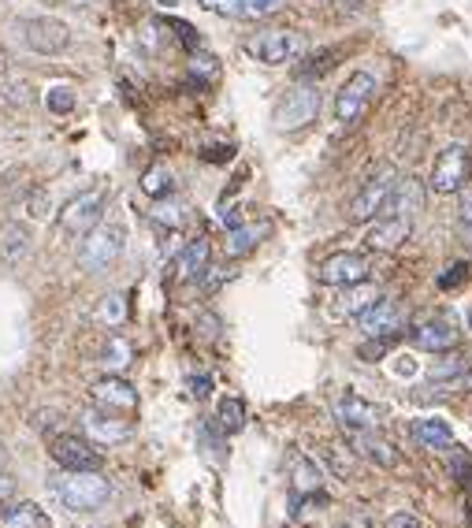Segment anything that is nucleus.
Masks as SVG:
<instances>
[{
	"label": "nucleus",
	"instance_id": "nucleus-1",
	"mask_svg": "<svg viewBox=\"0 0 472 528\" xmlns=\"http://www.w3.org/2000/svg\"><path fill=\"white\" fill-rule=\"evenodd\" d=\"M53 495L75 514H93L112 499V484L97 469H64L53 476Z\"/></svg>",
	"mask_w": 472,
	"mask_h": 528
},
{
	"label": "nucleus",
	"instance_id": "nucleus-2",
	"mask_svg": "<svg viewBox=\"0 0 472 528\" xmlns=\"http://www.w3.org/2000/svg\"><path fill=\"white\" fill-rule=\"evenodd\" d=\"M127 246V231L119 224H97L93 231L82 235V246H79V264L86 272H108L112 264L119 261V253Z\"/></svg>",
	"mask_w": 472,
	"mask_h": 528
},
{
	"label": "nucleus",
	"instance_id": "nucleus-3",
	"mask_svg": "<svg viewBox=\"0 0 472 528\" xmlns=\"http://www.w3.org/2000/svg\"><path fill=\"white\" fill-rule=\"evenodd\" d=\"M320 101H324V97H320V86H316V82H302V86L287 90L276 101V112H272L276 131H302V127H309V123L320 116Z\"/></svg>",
	"mask_w": 472,
	"mask_h": 528
},
{
	"label": "nucleus",
	"instance_id": "nucleus-4",
	"mask_svg": "<svg viewBox=\"0 0 472 528\" xmlns=\"http://www.w3.org/2000/svg\"><path fill=\"white\" fill-rule=\"evenodd\" d=\"M15 34L27 45L30 53L38 56H60L71 45V30L67 23L53 19V15H34V19H19L15 23Z\"/></svg>",
	"mask_w": 472,
	"mask_h": 528
},
{
	"label": "nucleus",
	"instance_id": "nucleus-5",
	"mask_svg": "<svg viewBox=\"0 0 472 528\" xmlns=\"http://www.w3.org/2000/svg\"><path fill=\"white\" fill-rule=\"evenodd\" d=\"M246 53L257 56L261 64L268 67H279V64H290V60H298L305 53V38L298 30H261V34H253L246 41Z\"/></svg>",
	"mask_w": 472,
	"mask_h": 528
},
{
	"label": "nucleus",
	"instance_id": "nucleus-6",
	"mask_svg": "<svg viewBox=\"0 0 472 528\" xmlns=\"http://www.w3.org/2000/svg\"><path fill=\"white\" fill-rule=\"evenodd\" d=\"M372 97H376V75H368V71H354V75L339 86V93H335V119L346 123V127L357 123V119L368 112Z\"/></svg>",
	"mask_w": 472,
	"mask_h": 528
},
{
	"label": "nucleus",
	"instance_id": "nucleus-7",
	"mask_svg": "<svg viewBox=\"0 0 472 528\" xmlns=\"http://www.w3.org/2000/svg\"><path fill=\"white\" fill-rule=\"evenodd\" d=\"M357 328L365 331L368 339H398V335H406V309L391 298H380V302H372L365 313H357Z\"/></svg>",
	"mask_w": 472,
	"mask_h": 528
},
{
	"label": "nucleus",
	"instance_id": "nucleus-8",
	"mask_svg": "<svg viewBox=\"0 0 472 528\" xmlns=\"http://www.w3.org/2000/svg\"><path fill=\"white\" fill-rule=\"evenodd\" d=\"M469 179V146H446L432 164V179H428V190L435 194H458L461 186Z\"/></svg>",
	"mask_w": 472,
	"mask_h": 528
},
{
	"label": "nucleus",
	"instance_id": "nucleus-9",
	"mask_svg": "<svg viewBox=\"0 0 472 528\" xmlns=\"http://www.w3.org/2000/svg\"><path fill=\"white\" fill-rule=\"evenodd\" d=\"M394 179H398V175H394L391 164H380V168L372 172V179L361 186V194L350 201V220H354V224H368V220H376V216H380L383 201H387V194H391Z\"/></svg>",
	"mask_w": 472,
	"mask_h": 528
},
{
	"label": "nucleus",
	"instance_id": "nucleus-10",
	"mask_svg": "<svg viewBox=\"0 0 472 528\" xmlns=\"http://www.w3.org/2000/svg\"><path fill=\"white\" fill-rule=\"evenodd\" d=\"M101 212H105V190H86L79 198H71L60 209V231L64 235H86L101 224Z\"/></svg>",
	"mask_w": 472,
	"mask_h": 528
},
{
	"label": "nucleus",
	"instance_id": "nucleus-11",
	"mask_svg": "<svg viewBox=\"0 0 472 528\" xmlns=\"http://www.w3.org/2000/svg\"><path fill=\"white\" fill-rule=\"evenodd\" d=\"M368 257L361 253H331L328 261L316 268V279L324 283V287H354V283H365L368 279Z\"/></svg>",
	"mask_w": 472,
	"mask_h": 528
},
{
	"label": "nucleus",
	"instance_id": "nucleus-12",
	"mask_svg": "<svg viewBox=\"0 0 472 528\" xmlns=\"http://www.w3.org/2000/svg\"><path fill=\"white\" fill-rule=\"evenodd\" d=\"M205 12L223 15V19H238V23H257V19H272L287 8V0H197Z\"/></svg>",
	"mask_w": 472,
	"mask_h": 528
},
{
	"label": "nucleus",
	"instance_id": "nucleus-13",
	"mask_svg": "<svg viewBox=\"0 0 472 528\" xmlns=\"http://www.w3.org/2000/svg\"><path fill=\"white\" fill-rule=\"evenodd\" d=\"M409 343L417 350H428V354H450V350H458L461 331L450 317H432L409 331Z\"/></svg>",
	"mask_w": 472,
	"mask_h": 528
},
{
	"label": "nucleus",
	"instance_id": "nucleus-14",
	"mask_svg": "<svg viewBox=\"0 0 472 528\" xmlns=\"http://www.w3.org/2000/svg\"><path fill=\"white\" fill-rule=\"evenodd\" d=\"M49 454H53V462L60 465V469H101V450H97V443H90V439L82 436H53V443H49Z\"/></svg>",
	"mask_w": 472,
	"mask_h": 528
},
{
	"label": "nucleus",
	"instance_id": "nucleus-15",
	"mask_svg": "<svg viewBox=\"0 0 472 528\" xmlns=\"http://www.w3.org/2000/svg\"><path fill=\"white\" fill-rule=\"evenodd\" d=\"M331 413H335V421H339L342 432H365V428H380L383 413L372 406V402H365L361 395H339L335 402H331Z\"/></svg>",
	"mask_w": 472,
	"mask_h": 528
},
{
	"label": "nucleus",
	"instance_id": "nucleus-16",
	"mask_svg": "<svg viewBox=\"0 0 472 528\" xmlns=\"http://www.w3.org/2000/svg\"><path fill=\"white\" fill-rule=\"evenodd\" d=\"M90 398L97 410L108 413H134L138 410V391L123 376H101V380L90 387Z\"/></svg>",
	"mask_w": 472,
	"mask_h": 528
},
{
	"label": "nucleus",
	"instance_id": "nucleus-17",
	"mask_svg": "<svg viewBox=\"0 0 472 528\" xmlns=\"http://www.w3.org/2000/svg\"><path fill=\"white\" fill-rule=\"evenodd\" d=\"M420 205H424V186H420V179L417 175H402V179H394L380 216H406V220H413L420 212Z\"/></svg>",
	"mask_w": 472,
	"mask_h": 528
},
{
	"label": "nucleus",
	"instance_id": "nucleus-18",
	"mask_svg": "<svg viewBox=\"0 0 472 528\" xmlns=\"http://www.w3.org/2000/svg\"><path fill=\"white\" fill-rule=\"evenodd\" d=\"M82 428H86V436H90L93 443H105V447L131 439V432H134L131 421H123V413H108V410L82 413Z\"/></svg>",
	"mask_w": 472,
	"mask_h": 528
},
{
	"label": "nucleus",
	"instance_id": "nucleus-19",
	"mask_svg": "<svg viewBox=\"0 0 472 528\" xmlns=\"http://www.w3.org/2000/svg\"><path fill=\"white\" fill-rule=\"evenodd\" d=\"M409 235H413V220H406V216H376V227L368 231V246L394 253L406 246Z\"/></svg>",
	"mask_w": 472,
	"mask_h": 528
},
{
	"label": "nucleus",
	"instance_id": "nucleus-20",
	"mask_svg": "<svg viewBox=\"0 0 472 528\" xmlns=\"http://www.w3.org/2000/svg\"><path fill=\"white\" fill-rule=\"evenodd\" d=\"M346 443L350 450H357L361 458H368L380 469H398V450L387 443V439L376 436V428H365V432H346Z\"/></svg>",
	"mask_w": 472,
	"mask_h": 528
},
{
	"label": "nucleus",
	"instance_id": "nucleus-21",
	"mask_svg": "<svg viewBox=\"0 0 472 528\" xmlns=\"http://www.w3.org/2000/svg\"><path fill=\"white\" fill-rule=\"evenodd\" d=\"M209 257H212L209 238H194V242H186L183 253L175 257V279H179V283L201 279L205 272H209Z\"/></svg>",
	"mask_w": 472,
	"mask_h": 528
},
{
	"label": "nucleus",
	"instance_id": "nucleus-22",
	"mask_svg": "<svg viewBox=\"0 0 472 528\" xmlns=\"http://www.w3.org/2000/svg\"><path fill=\"white\" fill-rule=\"evenodd\" d=\"M268 235H272V224H268V220H261V224H235L227 231V246H223V250H227V257H246V253L257 250Z\"/></svg>",
	"mask_w": 472,
	"mask_h": 528
},
{
	"label": "nucleus",
	"instance_id": "nucleus-23",
	"mask_svg": "<svg viewBox=\"0 0 472 528\" xmlns=\"http://www.w3.org/2000/svg\"><path fill=\"white\" fill-rule=\"evenodd\" d=\"M413 439H417L424 450H450L454 447V432H450V424L446 421H435V417H420L413 421Z\"/></svg>",
	"mask_w": 472,
	"mask_h": 528
},
{
	"label": "nucleus",
	"instance_id": "nucleus-24",
	"mask_svg": "<svg viewBox=\"0 0 472 528\" xmlns=\"http://www.w3.org/2000/svg\"><path fill=\"white\" fill-rule=\"evenodd\" d=\"M0 528H53L49 517L41 514V506L34 502H8L0 510Z\"/></svg>",
	"mask_w": 472,
	"mask_h": 528
},
{
	"label": "nucleus",
	"instance_id": "nucleus-25",
	"mask_svg": "<svg viewBox=\"0 0 472 528\" xmlns=\"http://www.w3.org/2000/svg\"><path fill=\"white\" fill-rule=\"evenodd\" d=\"M30 242H34V235H30L27 224H8L0 231V261L19 264L30 253Z\"/></svg>",
	"mask_w": 472,
	"mask_h": 528
},
{
	"label": "nucleus",
	"instance_id": "nucleus-26",
	"mask_svg": "<svg viewBox=\"0 0 472 528\" xmlns=\"http://www.w3.org/2000/svg\"><path fill=\"white\" fill-rule=\"evenodd\" d=\"M383 294L380 287H372V283H354V287H342V302H339V313L342 317H357V313H365L372 302H380Z\"/></svg>",
	"mask_w": 472,
	"mask_h": 528
},
{
	"label": "nucleus",
	"instance_id": "nucleus-27",
	"mask_svg": "<svg viewBox=\"0 0 472 528\" xmlns=\"http://www.w3.org/2000/svg\"><path fill=\"white\" fill-rule=\"evenodd\" d=\"M324 488V473H320V465L313 458H294V495H316V491Z\"/></svg>",
	"mask_w": 472,
	"mask_h": 528
},
{
	"label": "nucleus",
	"instance_id": "nucleus-28",
	"mask_svg": "<svg viewBox=\"0 0 472 528\" xmlns=\"http://www.w3.org/2000/svg\"><path fill=\"white\" fill-rule=\"evenodd\" d=\"M216 428L223 436H235L246 428V402L242 398H223L220 410H216Z\"/></svg>",
	"mask_w": 472,
	"mask_h": 528
},
{
	"label": "nucleus",
	"instance_id": "nucleus-29",
	"mask_svg": "<svg viewBox=\"0 0 472 528\" xmlns=\"http://www.w3.org/2000/svg\"><path fill=\"white\" fill-rule=\"evenodd\" d=\"M142 190L149 194V198L157 201V198H168L171 190H175V175L164 168V164H153L149 172L142 175Z\"/></svg>",
	"mask_w": 472,
	"mask_h": 528
},
{
	"label": "nucleus",
	"instance_id": "nucleus-30",
	"mask_svg": "<svg viewBox=\"0 0 472 528\" xmlns=\"http://www.w3.org/2000/svg\"><path fill=\"white\" fill-rule=\"evenodd\" d=\"M153 220L175 231V227H183V220H186V205H179V201L157 198V205H153Z\"/></svg>",
	"mask_w": 472,
	"mask_h": 528
},
{
	"label": "nucleus",
	"instance_id": "nucleus-31",
	"mask_svg": "<svg viewBox=\"0 0 472 528\" xmlns=\"http://www.w3.org/2000/svg\"><path fill=\"white\" fill-rule=\"evenodd\" d=\"M472 369V361H465V357H446V361H439V365H435L432 369V380H461V376H465V372Z\"/></svg>",
	"mask_w": 472,
	"mask_h": 528
},
{
	"label": "nucleus",
	"instance_id": "nucleus-32",
	"mask_svg": "<svg viewBox=\"0 0 472 528\" xmlns=\"http://www.w3.org/2000/svg\"><path fill=\"white\" fill-rule=\"evenodd\" d=\"M97 317L108 320V324H123L127 320V298L123 294H108L105 302H101V309H97Z\"/></svg>",
	"mask_w": 472,
	"mask_h": 528
},
{
	"label": "nucleus",
	"instance_id": "nucleus-33",
	"mask_svg": "<svg viewBox=\"0 0 472 528\" xmlns=\"http://www.w3.org/2000/svg\"><path fill=\"white\" fill-rule=\"evenodd\" d=\"M131 365V346L123 343V339H108L105 346V369H127Z\"/></svg>",
	"mask_w": 472,
	"mask_h": 528
},
{
	"label": "nucleus",
	"instance_id": "nucleus-34",
	"mask_svg": "<svg viewBox=\"0 0 472 528\" xmlns=\"http://www.w3.org/2000/svg\"><path fill=\"white\" fill-rule=\"evenodd\" d=\"M45 105H49V112H56V116H67V112L75 108V90H71V86H53L49 97H45Z\"/></svg>",
	"mask_w": 472,
	"mask_h": 528
},
{
	"label": "nucleus",
	"instance_id": "nucleus-35",
	"mask_svg": "<svg viewBox=\"0 0 472 528\" xmlns=\"http://www.w3.org/2000/svg\"><path fill=\"white\" fill-rule=\"evenodd\" d=\"M324 458H328V465L335 469V476H354V454L350 450H342V447H324Z\"/></svg>",
	"mask_w": 472,
	"mask_h": 528
},
{
	"label": "nucleus",
	"instance_id": "nucleus-36",
	"mask_svg": "<svg viewBox=\"0 0 472 528\" xmlns=\"http://www.w3.org/2000/svg\"><path fill=\"white\" fill-rule=\"evenodd\" d=\"M461 283H469V261L450 264L443 276H439V291H458Z\"/></svg>",
	"mask_w": 472,
	"mask_h": 528
},
{
	"label": "nucleus",
	"instance_id": "nucleus-37",
	"mask_svg": "<svg viewBox=\"0 0 472 528\" xmlns=\"http://www.w3.org/2000/svg\"><path fill=\"white\" fill-rule=\"evenodd\" d=\"M335 49H331V53H320V56H313V60H309V64L313 67H298V79H320V75H324V71H331V60H335Z\"/></svg>",
	"mask_w": 472,
	"mask_h": 528
},
{
	"label": "nucleus",
	"instance_id": "nucleus-38",
	"mask_svg": "<svg viewBox=\"0 0 472 528\" xmlns=\"http://www.w3.org/2000/svg\"><path fill=\"white\" fill-rule=\"evenodd\" d=\"M4 97H8L12 105H30V101H34L27 82H8V86H4Z\"/></svg>",
	"mask_w": 472,
	"mask_h": 528
},
{
	"label": "nucleus",
	"instance_id": "nucleus-39",
	"mask_svg": "<svg viewBox=\"0 0 472 528\" xmlns=\"http://www.w3.org/2000/svg\"><path fill=\"white\" fill-rule=\"evenodd\" d=\"M383 528H424L413 514H391L383 521Z\"/></svg>",
	"mask_w": 472,
	"mask_h": 528
},
{
	"label": "nucleus",
	"instance_id": "nucleus-40",
	"mask_svg": "<svg viewBox=\"0 0 472 528\" xmlns=\"http://www.w3.org/2000/svg\"><path fill=\"white\" fill-rule=\"evenodd\" d=\"M209 391H212L209 376H194V380H190V395L194 398H209Z\"/></svg>",
	"mask_w": 472,
	"mask_h": 528
},
{
	"label": "nucleus",
	"instance_id": "nucleus-41",
	"mask_svg": "<svg viewBox=\"0 0 472 528\" xmlns=\"http://www.w3.org/2000/svg\"><path fill=\"white\" fill-rule=\"evenodd\" d=\"M458 212H461V224H472V190H465V194H461Z\"/></svg>",
	"mask_w": 472,
	"mask_h": 528
},
{
	"label": "nucleus",
	"instance_id": "nucleus-42",
	"mask_svg": "<svg viewBox=\"0 0 472 528\" xmlns=\"http://www.w3.org/2000/svg\"><path fill=\"white\" fill-rule=\"evenodd\" d=\"M12 488H15V480L8 473H0V502L8 499V495H12Z\"/></svg>",
	"mask_w": 472,
	"mask_h": 528
},
{
	"label": "nucleus",
	"instance_id": "nucleus-43",
	"mask_svg": "<svg viewBox=\"0 0 472 528\" xmlns=\"http://www.w3.org/2000/svg\"><path fill=\"white\" fill-rule=\"evenodd\" d=\"M461 242H465V250L472 253V224H461Z\"/></svg>",
	"mask_w": 472,
	"mask_h": 528
},
{
	"label": "nucleus",
	"instance_id": "nucleus-44",
	"mask_svg": "<svg viewBox=\"0 0 472 528\" xmlns=\"http://www.w3.org/2000/svg\"><path fill=\"white\" fill-rule=\"evenodd\" d=\"M461 387H472V369L465 372V376H461Z\"/></svg>",
	"mask_w": 472,
	"mask_h": 528
},
{
	"label": "nucleus",
	"instance_id": "nucleus-45",
	"mask_svg": "<svg viewBox=\"0 0 472 528\" xmlns=\"http://www.w3.org/2000/svg\"><path fill=\"white\" fill-rule=\"evenodd\" d=\"M4 67H8V56H4V49H0V75H4Z\"/></svg>",
	"mask_w": 472,
	"mask_h": 528
},
{
	"label": "nucleus",
	"instance_id": "nucleus-46",
	"mask_svg": "<svg viewBox=\"0 0 472 528\" xmlns=\"http://www.w3.org/2000/svg\"><path fill=\"white\" fill-rule=\"evenodd\" d=\"M469 328H472V309H469Z\"/></svg>",
	"mask_w": 472,
	"mask_h": 528
},
{
	"label": "nucleus",
	"instance_id": "nucleus-47",
	"mask_svg": "<svg viewBox=\"0 0 472 528\" xmlns=\"http://www.w3.org/2000/svg\"><path fill=\"white\" fill-rule=\"evenodd\" d=\"M75 4H82V0H75Z\"/></svg>",
	"mask_w": 472,
	"mask_h": 528
},
{
	"label": "nucleus",
	"instance_id": "nucleus-48",
	"mask_svg": "<svg viewBox=\"0 0 472 528\" xmlns=\"http://www.w3.org/2000/svg\"><path fill=\"white\" fill-rule=\"evenodd\" d=\"M0 454H4V450H0Z\"/></svg>",
	"mask_w": 472,
	"mask_h": 528
}]
</instances>
